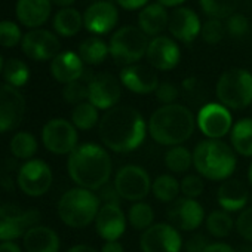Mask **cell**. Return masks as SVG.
<instances>
[{"label": "cell", "mask_w": 252, "mask_h": 252, "mask_svg": "<svg viewBox=\"0 0 252 252\" xmlns=\"http://www.w3.org/2000/svg\"><path fill=\"white\" fill-rule=\"evenodd\" d=\"M40 220L37 209H23L17 205H0V240L14 242L34 225Z\"/></svg>", "instance_id": "ba28073f"}, {"label": "cell", "mask_w": 252, "mask_h": 252, "mask_svg": "<svg viewBox=\"0 0 252 252\" xmlns=\"http://www.w3.org/2000/svg\"><path fill=\"white\" fill-rule=\"evenodd\" d=\"M203 252H236V251L233 246L224 242H215V243H209V246Z\"/></svg>", "instance_id": "681fc988"}, {"label": "cell", "mask_w": 252, "mask_h": 252, "mask_svg": "<svg viewBox=\"0 0 252 252\" xmlns=\"http://www.w3.org/2000/svg\"><path fill=\"white\" fill-rule=\"evenodd\" d=\"M155 94L159 102H162L163 105H169V104H175L177 98L180 96V89L172 82H162L159 83Z\"/></svg>", "instance_id": "f6af8a7d"}, {"label": "cell", "mask_w": 252, "mask_h": 252, "mask_svg": "<svg viewBox=\"0 0 252 252\" xmlns=\"http://www.w3.org/2000/svg\"><path fill=\"white\" fill-rule=\"evenodd\" d=\"M114 189L120 199L141 202L152 191V178L149 172L138 165H126L116 172Z\"/></svg>", "instance_id": "9c48e42d"}, {"label": "cell", "mask_w": 252, "mask_h": 252, "mask_svg": "<svg viewBox=\"0 0 252 252\" xmlns=\"http://www.w3.org/2000/svg\"><path fill=\"white\" fill-rule=\"evenodd\" d=\"M108 54H110L108 45L99 37L85 39L79 46V57L83 61V64L88 65H98L104 63Z\"/></svg>", "instance_id": "f546056e"}, {"label": "cell", "mask_w": 252, "mask_h": 252, "mask_svg": "<svg viewBox=\"0 0 252 252\" xmlns=\"http://www.w3.org/2000/svg\"><path fill=\"white\" fill-rule=\"evenodd\" d=\"M227 34L225 32V24L221 20H214V18H208L203 24H202V30H200V37L203 39L205 43L208 45H218L224 36Z\"/></svg>", "instance_id": "f35d334b"}, {"label": "cell", "mask_w": 252, "mask_h": 252, "mask_svg": "<svg viewBox=\"0 0 252 252\" xmlns=\"http://www.w3.org/2000/svg\"><path fill=\"white\" fill-rule=\"evenodd\" d=\"M23 243L27 252H58L61 245L55 230L39 224L24 234Z\"/></svg>", "instance_id": "4316f807"}, {"label": "cell", "mask_w": 252, "mask_h": 252, "mask_svg": "<svg viewBox=\"0 0 252 252\" xmlns=\"http://www.w3.org/2000/svg\"><path fill=\"white\" fill-rule=\"evenodd\" d=\"M3 77L8 85L18 89L29 82L30 70L24 61H21L18 58H11L3 65Z\"/></svg>", "instance_id": "74e56055"}, {"label": "cell", "mask_w": 252, "mask_h": 252, "mask_svg": "<svg viewBox=\"0 0 252 252\" xmlns=\"http://www.w3.org/2000/svg\"><path fill=\"white\" fill-rule=\"evenodd\" d=\"M234 150L221 140L200 141L193 150V166L202 178L225 181L236 169Z\"/></svg>", "instance_id": "277c9868"}, {"label": "cell", "mask_w": 252, "mask_h": 252, "mask_svg": "<svg viewBox=\"0 0 252 252\" xmlns=\"http://www.w3.org/2000/svg\"><path fill=\"white\" fill-rule=\"evenodd\" d=\"M88 83H83L80 80L67 83L63 89V98L68 102V104H74L79 105L82 102H85L88 99Z\"/></svg>", "instance_id": "60d3db41"}, {"label": "cell", "mask_w": 252, "mask_h": 252, "mask_svg": "<svg viewBox=\"0 0 252 252\" xmlns=\"http://www.w3.org/2000/svg\"><path fill=\"white\" fill-rule=\"evenodd\" d=\"M98 132L102 144L114 153H131L146 140L147 122L131 105H116L107 110L99 123Z\"/></svg>", "instance_id": "6da1fadb"}, {"label": "cell", "mask_w": 252, "mask_h": 252, "mask_svg": "<svg viewBox=\"0 0 252 252\" xmlns=\"http://www.w3.org/2000/svg\"><path fill=\"white\" fill-rule=\"evenodd\" d=\"M225 32L228 36L231 37H236V39H240L243 36L248 34L249 32V21L248 18L243 15V14H233L231 17H228L225 20Z\"/></svg>", "instance_id": "7bdbcfd3"}, {"label": "cell", "mask_w": 252, "mask_h": 252, "mask_svg": "<svg viewBox=\"0 0 252 252\" xmlns=\"http://www.w3.org/2000/svg\"><path fill=\"white\" fill-rule=\"evenodd\" d=\"M128 222L140 231H146L147 228H150L155 224V211L153 208L146 203V202H135L132 203V206L128 211Z\"/></svg>", "instance_id": "d590c367"}, {"label": "cell", "mask_w": 252, "mask_h": 252, "mask_svg": "<svg viewBox=\"0 0 252 252\" xmlns=\"http://www.w3.org/2000/svg\"><path fill=\"white\" fill-rule=\"evenodd\" d=\"M99 111L98 108L91 104L89 101H85L79 105H74L71 111V123L76 126V129L80 131H89L94 126L99 123Z\"/></svg>", "instance_id": "1f68e13d"}, {"label": "cell", "mask_w": 252, "mask_h": 252, "mask_svg": "<svg viewBox=\"0 0 252 252\" xmlns=\"http://www.w3.org/2000/svg\"><path fill=\"white\" fill-rule=\"evenodd\" d=\"M114 2L125 11H137L149 5V0H114Z\"/></svg>", "instance_id": "c3c4849f"}, {"label": "cell", "mask_w": 252, "mask_h": 252, "mask_svg": "<svg viewBox=\"0 0 252 252\" xmlns=\"http://www.w3.org/2000/svg\"><path fill=\"white\" fill-rule=\"evenodd\" d=\"M230 143L234 153L243 158H252V119L246 117L233 125Z\"/></svg>", "instance_id": "83f0119b"}, {"label": "cell", "mask_w": 252, "mask_h": 252, "mask_svg": "<svg viewBox=\"0 0 252 252\" xmlns=\"http://www.w3.org/2000/svg\"><path fill=\"white\" fill-rule=\"evenodd\" d=\"M42 141L46 150H49L54 155L64 156L71 155L77 149L79 135L76 126L71 122L63 117H57L49 120L43 126Z\"/></svg>", "instance_id": "30bf717a"}, {"label": "cell", "mask_w": 252, "mask_h": 252, "mask_svg": "<svg viewBox=\"0 0 252 252\" xmlns=\"http://www.w3.org/2000/svg\"><path fill=\"white\" fill-rule=\"evenodd\" d=\"M152 193L158 200L163 203H172L178 199V194L181 193L180 183L174 175L162 174L153 181Z\"/></svg>", "instance_id": "4dcf8cb0"}, {"label": "cell", "mask_w": 252, "mask_h": 252, "mask_svg": "<svg viewBox=\"0 0 252 252\" xmlns=\"http://www.w3.org/2000/svg\"><path fill=\"white\" fill-rule=\"evenodd\" d=\"M52 180L54 175L49 165L40 159H32L20 168L17 183L24 194L39 197L49 191Z\"/></svg>", "instance_id": "7c38bea8"}, {"label": "cell", "mask_w": 252, "mask_h": 252, "mask_svg": "<svg viewBox=\"0 0 252 252\" xmlns=\"http://www.w3.org/2000/svg\"><path fill=\"white\" fill-rule=\"evenodd\" d=\"M215 94L220 104L227 108H246L252 104V74L245 68L224 71L215 85Z\"/></svg>", "instance_id": "8992f818"}, {"label": "cell", "mask_w": 252, "mask_h": 252, "mask_svg": "<svg viewBox=\"0 0 252 252\" xmlns=\"http://www.w3.org/2000/svg\"><path fill=\"white\" fill-rule=\"evenodd\" d=\"M168 30L174 40L189 45L200 36L202 23L193 9L180 6L169 14Z\"/></svg>", "instance_id": "d6986e66"}, {"label": "cell", "mask_w": 252, "mask_h": 252, "mask_svg": "<svg viewBox=\"0 0 252 252\" xmlns=\"http://www.w3.org/2000/svg\"><path fill=\"white\" fill-rule=\"evenodd\" d=\"M11 152L17 159L32 160L37 152V141L30 132H17L11 140Z\"/></svg>", "instance_id": "8d00e7d4"}, {"label": "cell", "mask_w": 252, "mask_h": 252, "mask_svg": "<svg viewBox=\"0 0 252 252\" xmlns=\"http://www.w3.org/2000/svg\"><path fill=\"white\" fill-rule=\"evenodd\" d=\"M186 0H158V3H160L165 8H180Z\"/></svg>", "instance_id": "f5cc1de1"}, {"label": "cell", "mask_w": 252, "mask_h": 252, "mask_svg": "<svg viewBox=\"0 0 252 252\" xmlns=\"http://www.w3.org/2000/svg\"><path fill=\"white\" fill-rule=\"evenodd\" d=\"M21 46H23V52L34 61L54 60L61 49V43L58 37L54 33L42 29L29 32L23 37Z\"/></svg>", "instance_id": "e0dca14e"}, {"label": "cell", "mask_w": 252, "mask_h": 252, "mask_svg": "<svg viewBox=\"0 0 252 252\" xmlns=\"http://www.w3.org/2000/svg\"><path fill=\"white\" fill-rule=\"evenodd\" d=\"M196 125L208 140H221L233 129V117L227 107L220 102H208L200 107Z\"/></svg>", "instance_id": "8fae6325"}, {"label": "cell", "mask_w": 252, "mask_h": 252, "mask_svg": "<svg viewBox=\"0 0 252 252\" xmlns=\"http://www.w3.org/2000/svg\"><path fill=\"white\" fill-rule=\"evenodd\" d=\"M146 58L155 70L168 71L178 65L181 60V51L178 43L168 36L153 37L149 43Z\"/></svg>", "instance_id": "ac0fdd59"}, {"label": "cell", "mask_w": 252, "mask_h": 252, "mask_svg": "<svg viewBox=\"0 0 252 252\" xmlns=\"http://www.w3.org/2000/svg\"><path fill=\"white\" fill-rule=\"evenodd\" d=\"M248 180H249V183L252 186V163L249 165V169H248Z\"/></svg>", "instance_id": "9f6ffc18"}, {"label": "cell", "mask_w": 252, "mask_h": 252, "mask_svg": "<svg viewBox=\"0 0 252 252\" xmlns=\"http://www.w3.org/2000/svg\"><path fill=\"white\" fill-rule=\"evenodd\" d=\"M165 165L174 174H186L193 165V153L184 146L169 147L165 153Z\"/></svg>", "instance_id": "d6a6232c"}, {"label": "cell", "mask_w": 252, "mask_h": 252, "mask_svg": "<svg viewBox=\"0 0 252 252\" xmlns=\"http://www.w3.org/2000/svg\"><path fill=\"white\" fill-rule=\"evenodd\" d=\"M67 171L77 187L94 191L108 184L113 163L104 147L86 143L68 155Z\"/></svg>", "instance_id": "7a4b0ae2"}, {"label": "cell", "mask_w": 252, "mask_h": 252, "mask_svg": "<svg viewBox=\"0 0 252 252\" xmlns=\"http://www.w3.org/2000/svg\"><path fill=\"white\" fill-rule=\"evenodd\" d=\"M99 208L101 202L94 191L76 187L61 196L57 209L65 225L71 228H83L95 221Z\"/></svg>", "instance_id": "5b68a950"}, {"label": "cell", "mask_w": 252, "mask_h": 252, "mask_svg": "<svg viewBox=\"0 0 252 252\" xmlns=\"http://www.w3.org/2000/svg\"><path fill=\"white\" fill-rule=\"evenodd\" d=\"M169 14L160 3H150L138 14V29L147 37H158L168 29Z\"/></svg>", "instance_id": "484cf974"}, {"label": "cell", "mask_w": 252, "mask_h": 252, "mask_svg": "<svg viewBox=\"0 0 252 252\" xmlns=\"http://www.w3.org/2000/svg\"><path fill=\"white\" fill-rule=\"evenodd\" d=\"M51 11V0H18L15 8L20 23L33 30L39 29L49 20Z\"/></svg>", "instance_id": "d4e9b609"}, {"label": "cell", "mask_w": 252, "mask_h": 252, "mask_svg": "<svg viewBox=\"0 0 252 252\" xmlns=\"http://www.w3.org/2000/svg\"><path fill=\"white\" fill-rule=\"evenodd\" d=\"M98 199L99 202H102V205H107V203H114V205H119V199L120 196L117 194L116 189H114V184H105L104 187L99 189V194H98Z\"/></svg>", "instance_id": "7dc6e473"}, {"label": "cell", "mask_w": 252, "mask_h": 252, "mask_svg": "<svg viewBox=\"0 0 252 252\" xmlns=\"http://www.w3.org/2000/svg\"><path fill=\"white\" fill-rule=\"evenodd\" d=\"M180 189L184 197L189 199H197L199 196H202L203 190H205V183L203 178L197 174H190L186 175L181 183H180Z\"/></svg>", "instance_id": "b9f144b4"}, {"label": "cell", "mask_w": 252, "mask_h": 252, "mask_svg": "<svg viewBox=\"0 0 252 252\" xmlns=\"http://www.w3.org/2000/svg\"><path fill=\"white\" fill-rule=\"evenodd\" d=\"M126 218L125 212L119 205L114 203H107L101 205L96 218H95V228L96 233L105 240H117L126 230Z\"/></svg>", "instance_id": "7402d4cb"}, {"label": "cell", "mask_w": 252, "mask_h": 252, "mask_svg": "<svg viewBox=\"0 0 252 252\" xmlns=\"http://www.w3.org/2000/svg\"><path fill=\"white\" fill-rule=\"evenodd\" d=\"M74 2H76V0H51V3H52V5H55V6L61 8V9L70 8Z\"/></svg>", "instance_id": "11a10c76"}, {"label": "cell", "mask_w": 252, "mask_h": 252, "mask_svg": "<svg viewBox=\"0 0 252 252\" xmlns=\"http://www.w3.org/2000/svg\"><path fill=\"white\" fill-rule=\"evenodd\" d=\"M92 2L95 3V2H113V0H92Z\"/></svg>", "instance_id": "680465c9"}, {"label": "cell", "mask_w": 252, "mask_h": 252, "mask_svg": "<svg viewBox=\"0 0 252 252\" xmlns=\"http://www.w3.org/2000/svg\"><path fill=\"white\" fill-rule=\"evenodd\" d=\"M3 65H5V64H3V60H2V57H0V73L3 71Z\"/></svg>", "instance_id": "6f0895ef"}, {"label": "cell", "mask_w": 252, "mask_h": 252, "mask_svg": "<svg viewBox=\"0 0 252 252\" xmlns=\"http://www.w3.org/2000/svg\"><path fill=\"white\" fill-rule=\"evenodd\" d=\"M101 252H125V249L119 240H110V242H105L102 245Z\"/></svg>", "instance_id": "f907efd6"}, {"label": "cell", "mask_w": 252, "mask_h": 252, "mask_svg": "<svg viewBox=\"0 0 252 252\" xmlns=\"http://www.w3.org/2000/svg\"><path fill=\"white\" fill-rule=\"evenodd\" d=\"M168 221L178 231H191L200 227L205 218L203 206L196 199L178 197L172 202L166 212Z\"/></svg>", "instance_id": "2e32d148"}, {"label": "cell", "mask_w": 252, "mask_h": 252, "mask_svg": "<svg viewBox=\"0 0 252 252\" xmlns=\"http://www.w3.org/2000/svg\"><path fill=\"white\" fill-rule=\"evenodd\" d=\"M149 37L135 26H125L113 33L110 37L108 49L110 57L117 65L128 67L138 64L146 57L149 48Z\"/></svg>", "instance_id": "52a82bcc"}, {"label": "cell", "mask_w": 252, "mask_h": 252, "mask_svg": "<svg viewBox=\"0 0 252 252\" xmlns=\"http://www.w3.org/2000/svg\"><path fill=\"white\" fill-rule=\"evenodd\" d=\"M205 224H206V230L211 236L217 237V239H222V237H227L231 230L234 228V221L230 215V212L224 211V209H217V211H212L206 220H205Z\"/></svg>", "instance_id": "836d02e7"}, {"label": "cell", "mask_w": 252, "mask_h": 252, "mask_svg": "<svg viewBox=\"0 0 252 252\" xmlns=\"http://www.w3.org/2000/svg\"><path fill=\"white\" fill-rule=\"evenodd\" d=\"M234 228L248 242H252V206L240 211L234 221Z\"/></svg>", "instance_id": "ee69618b"}, {"label": "cell", "mask_w": 252, "mask_h": 252, "mask_svg": "<svg viewBox=\"0 0 252 252\" xmlns=\"http://www.w3.org/2000/svg\"><path fill=\"white\" fill-rule=\"evenodd\" d=\"M52 24L60 36L73 37L83 27V15L74 8H64L55 14Z\"/></svg>", "instance_id": "f1b7e54d"}, {"label": "cell", "mask_w": 252, "mask_h": 252, "mask_svg": "<svg viewBox=\"0 0 252 252\" xmlns=\"http://www.w3.org/2000/svg\"><path fill=\"white\" fill-rule=\"evenodd\" d=\"M119 20V11L113 2H95L83 14L85 29L96 36L110 33Z\"/></svg>", "instance_id": "44dd1931"}, {"label": "cell", "mask_w": 252, "mask_h": 252, "mask_svg": "<svg viewBox=\"0 0 252 252\" xmlns=\"http://www.w3.org/2000/svg\"><path fill=\"white\" fill-rule=\"evenodd\" d=\"M24 114L26 99L23 94L8 83H0V134L15 129Z\"/></svg>", "instance_id": "5bb4252c"}, {"label": "cell", "mask_w": 252, "mask_h": 252, "mask_svg": "<svg viewBox=\"0 0 252 252\" xmlns=\"http://www.w3.org/2000/svg\"><path fill=\"white\" fill-rule=\"evenodd\" d=\"M23 42L20 26L14 21H0V46L14 48Z\"/></svg>", "instance_id": "ab89813d"}, {"label": "cell", "mask_w": 252, "mask_h": 252, "mask_svg": "<svg viewBox=\"0 0 252 252\" xmlns=\"http://www.w3.org/2000/svg\"><path fill=\"white\" fill-rule=\"evenodd\" d=\"M88 101L98 110H110L117 105L122 96V85L113 74L99 73L88 82Z\"/></svg>", "instance_id": "9a60e30c"}, {"label": "cell", "mask_w": 252, "mask_h": 252, "mask_svg": "<svg viewBox=\"0 0 252 252\" xmlns=\"http://www.w3.org/2000/svg\"><path fill=\"white\" fill-rule=\"evenodd\" d=\"M183 245L180 231L169 222L153 224L140 237L141 252H180Z\"/></svg>", "instance_id": "4fadbf2b"}, {"label": "cell", "mask_w": 252, "mask_h": 252, "mask_svg": "<svg viewBox=\"0 0 252 252\" xmlns=\"http://www.w3.org/2000/svg\"><path fill=\"white\" fill-rule=\"evenodd\" d=\"M0 252H21L15 242H0Z\"/></svg>", "instance_id": "816d5d0a"}, {"label": "cell", "mask_w": 252, "mask_h": 252, "mask_svg": "<svg viewBox=\"0 0 252 252\" xmlns=\"http://www.w3.org/2000/svg\"><path fill=\"white\" fill-rule=\"evenodd\" d=\"M217 202L221 206V209L227 212L243 211L246 203L249 202V190L242 181L236 178H228L222 181L218 187Z\"/></svg>", "instance_id": "603a6c76"}, {"label": "cell", "mask_w": 252, "mask_h": 252, "mask_svg": "<svg viewBox=\"0 0 252 252\" xmlns=\"http://www.w3.org/2000/svg\"><path fill=\"white\" fill-rule=\"evenodd\" d=\"M120 83L134 94H152L159 86L156 70L144 64H132L120 70Z\"/></svg>", "instance_id": "ffe728a7"}, {"label": "cell", "mask_w": 252, "mask_h": 252, "mask_svg": "<svg viewBox=\"0 0 252 252\" xmlns=\"http://www.w3.org/2000/svg\"><path fill=\"white\" fill-rule=\"evenodd\" d=\"M240 0H199L200 9L208 18L227 20L239 8Z\"/></svg>", "instance_id": "e575fe53"}, {"label": "cell", "mask_w": 252, "mask_h": 252, "mask_svg": "<svg viewBox=\"0 0 252 252\" xmlns=\"http://www.w3.org/2000/svg\"><path fill=\"white\" fill-rule=\"evenodd\" d=\"M193 111L183 104L162 105L155 110L147 122L150 137L160 146L174 147L189 141L196 129Z\"/></svg>", "instance_id": "3957f363"}, {"label": "cell", "mask_w": 252, "mask_h": 252, "mask_svg": "<svg viewBox=\"0 0 252 252\" xmlns=\"http://www.w3.org/2000/svg\"><path fill=\"white\" fill-rule=\"evenodd\" d=\"M83 61L80 60L79 54L73 51L60 52L51 61V74L60 83H71L80 80L83 76Z\"/></svg>", "instance_id": "cb8c5ba5"}, {"label": "cell", "mask_w": 252, "mask_h": 252, "mask_svg": "<svg viewBox=\"0 0 252 252\" xmlns=\"http://www.w3.org/2000/svg\"><path fill=\"white\" fill-rule=\"evenodd\" d=\"M67 252H96V251L89 245H76V246H71Z\"/></svg>", "instance_id": "db71d44e"}, {"label": "cell", "mask_w": 252, "mask_h": 252, "mask_svg": "<svg viewBox=\"0 0 252 252\" xmlns=\"http://www.w3.org/2000/svg\"><path fill=\"white\" fill-rule=\"evenodd\" d=\"M208 246H209L208 237L203 236V234H199V233L189 237L186 240V243L183 245L186 252H203Z\"/></svg>", "instance_id": "bcb514c9"}]
</instances>
